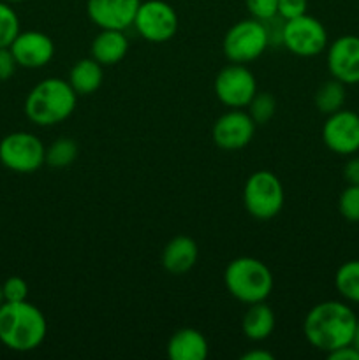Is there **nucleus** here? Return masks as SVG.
<instances>
[{"label": "nucleus", "instance_id": "33", "mask_svg": "<svg viewBox=\"0 0 359 360\" xmlns=\"http://www.w3.org/2000/svg\"><path fill=\"white\" fill-rule=\"evenodd\" d=\"M329 360H359V352L355 350L354 347L351 345H345V347L336 348V350L329 352L327 354Z\"/></svg>", "mask_w": 359, "mask_h": 360}, {"label": "nucleus", "instance_id": "29", "mask_svg": "<svg viewBox=\"0 0 359 360\" xmlns=\"http://www.w3.org/2000/svg\"><path fill=\"white\" fill-rule=\"evenodd\" d=\"M264 30H266V37H267V44L270 46H277L282 44L284 46V30H285V20L282 16H273L270 20H264Z\"/></svg>", "mask_w": 359, "mask_h": 360}, {"label": "nucleus", "instance_id": "37", "mask_svg": "<svg viewBox=\"0 0 359 360\" xmlns=\"http://www.w3.org/2000/svg\"><path fill=\"white\" fill-rule=\"evenodd\" d=\"M6 2H9V4H20V2H23V0H6Z\"/></svg>", "mask_w": 359, "mask_h": 360}, {"label": "nucleus", "instance_id": "32", "mask_svg": "<svg viewBox=\"0 0 359 360\" xmlns=\"http://www.w3.org/2000/svg\"><path fill=\"white\" fill-rule=\"evenodd\" d=\"M344 178L347 185H359V157L351 158L344 167Z\"/></svg>", "mask_w": 359, "mask_h": 360}, {"label": "nucleus", "instance_id": "35", "mask_svg": "<svg viewBox=\"0 0 359 360\" xmlns=\"http://www.w3.org/2000/svg\"><path fill=\"white\" fill-rule=\"evenodd\" d=\"M352 347L359 352V320H358V326H355V330H354V338H352Z\"/></svg>", "mask_w": 359, "mask_h": 360}, {"label": "nucleus", "instance_id": "24", "mask_svg": "<svg viewBox=\"0 0 359 360\" xmlns=\"http://www.w3.org/2000/svg\"><path fill=\"white\" fill-rule=\"evenodd\" d=\"M246 108H248L246 112H248L250 118L253 120V123H256V125H264V123L270 122L275 116V112H277V101H275L273 95L267 94V91H257Z\"/></svg>", "mask_w": 359, "mask_h": 360}, {"label": "nucleus", "instance_id": "27", "mask_svg": "<svg viewBox=\"0 0 359 360\" xmlns=\"http://www.w3.org/2000/svg\"><path fill=\"white\" fill-rule=\"evenodd\" d=\"M4 302H20L27 301L28 285L23 278L11 276L2 283Z\"/></svg>", "mask_w": 359, "mask_h": 360}, {"label": "nucleus", "instance_id": "22", "mask_svg": "<svg viewBox=\"0 0 359 360\" xmlns=\"http://www.w3.org/2000/svg\"><path fill=\"white\" fill-rule=\"evenodd\" d=\"M334 287L345 301L359 304V260H348L338 267Z\"/></svg>", "mask_w": 359, "mask_h": 360}, {"label": "nucleus", "instance_id": "19", "mask_svg": "<svg viewBox=\"0 0 359 360\" xmlns=\"http://www.w3.org/2000/svg\"><path fill=\"white\" fill-rule=\"evenodd\" d=\"M275 326H277V319L266 301L248 304V309L243 315L241 329L250 341L267 340L273 334Z\"/></svg>", "mask_w": 359, "mask_h": 360}, {"label": "nucleus", "instance_id": "3", "mask_svg": "<svg viewBox=\"0 0 359 360\" xmlns=\"http://www.w3.org/2000/svg\"><path fill=\"white\" fill-rule=\"evenodd\" d=\"M77 94L69 81L48 77L35 84L25 98V115L39 127H53L65 122L76 109Z\"/></svg>", "mask_w": 359, "mask_h": 360}, {"label": "nucleus", "instance_id": "4", "mask_svg": "<svg viewBox=\"0 0 359 360\" xmlns=\"http://www.w3.org/2000/svg\"><path fill=\"white\" fill-rule=\"evenodd\" d=\"M224 283L232 297L245 304H253L270 297L273 290V274L263 260L238 257L225 267Z\"/></svg>", "mask_w": 359, "mask_h": 360}, {"label": "nucleus", "instance_id": "36", "mask_svg": "<svg viewBox=\"0 0 359 360\" xmlns=\"http://www.w3.org/2000/svg\"><path fill=\"white\" fill-rule=\"evenodd\" d=\"M4 304V290H2V283H0V306Z\"/></svg>", "mask_w": 359, "mask_h": 360}, {"label": "nucleus", "instance_id": "23", "mask_svg": "<svg viewBox=\"0 0 359 360\" xmlns=\"http://www.w3.org/2000/svg\"><path fill=\"white\" fill-rule=\"evenodd\" d=\"M77 158V144L73 139H56L46 148V164L53 169H65Z\"/></svg>", "mask_w": 359, "mask_h": 360}, {"label": "nucleus", "instance_id": "21", "mask_svg": "<svg viewBox=\"0 0 359 360\" xmlns=\"http://www.w3.org/2000/svg\"><path fill=\"white\" fill-rule=\"evenodd\" d=\"M345 98H347L345 84L333 77V79L326 81V83H322L317 88L313 102H315V108L320 112H324V115H333V112L344 109Z\"/></svg>", "mask_w": 359, "mask_h": 360}, {"label": "nucleus", "instance_id": "25", "mask_svg": "<svg viewBox=\"0 0 359 360\" xmlns=\"http://www.w3.org/2000/svg\"><path fill=\"white\" fill-rule=\"evenodd\" d=\"M20 18L9 2L0 0V48H9L20 34Z\"/></svg>", "mask_w": 359, "mask_h": 360}, {"label": "nucleus", "instance_id": "18", "mask_svg": "<svg viewBox=\"0 0 359 360\" xmlns=\"http://www.w3.org/2000/svg\"><path fill=\"white\" fill-rule=\"evenodd\" d=\"M129 51V39L123 30H106L102 28L92 41V58L97 60L101 65H115L125 58Z\"/></svg>", "mask_w": 359, "mask_h": 360}, {"label": "nucleus", "instance_id": "20", "mask_svg": "<svg viewBox=\"0 0 359 360\" xmlns=\"http://www.w3.org/2000/svg\"><path fill=\"white\" fill-rule=\"evenodd\" d=\"M104 72L102 65L94 58H81L73 65L69 74V84L77 95H90L101 88Z\"/></svg>", "mask_w": 359, "mask_h": 360}, {"label": "nucleus", "instance_id": "6", "mask_svg": "<svg viewBox=\"0 0 359 360\" xmlns=\"http://www.w3.org/2000/svg\"><path fill=\"white\" fill-rule=\"evenodd\" d=\"M0 164L13 172L30 174L46 164V146L30 132L7 134L0 141Z\"/></svg>", "mask_w": 359, "mask_h": 360}, {"label": "nucleus", "instance_id": "2", "mask_svg": "<svg viewBox=\"0 0 359 360\" xmlns=\"http://www.w3.org/2000/svg\"><path fill=\"white\" fill-rule=\"evenodd\" d=\"M48 322L41 309L28 301L0 306V343L18 354H27L42 345Z\"/></svg>", "mask_w": 359, "mask_h": 360}, {"label": "nucleus", "instance_id": "31", "mask_svg": "<svg viewBox=\"0 0 359 360\" xmlns=\"http://www.w3.org/2000/svg\"><path fill=\"white\" fill-rule=\"evenodd\" d=\"M18 69L16 58L9 48H0V81H7Z\"/></svg>", "mask_w": 359, "mask_h": 360}, {"label": "nucleus", "instance_id": "34", "mask_svg": "<svg viewBox=\"0 0 359 360\" xmlns=\"http://www.w3.org/2000/svg\"><path fill=\"white\" fill-rule=\"evenodd\" d=\"M273 354L266 350H260V348H256V350H250L243 355L241 360H273Z\"/></svg>", "mask_w": 359, "mask_h": 360}, {"label": "nucleus", "instance_id": "30", "mask_svg": "<svg viewBox=\"0 0 359 360\" xmlns=\"http://www.w3.org/2000/svg\"><path fill=\"white\" fill-rule=\"evenodd\" d=\"M308 0H278V16L284 20H292L306 14Z\"/></svg>", "mask_w": 359, "mask_h": 360}, {"label": "nucleus", "instance_id": "12", "mask_svg": "<svg viewBox=\"0 0 359 360\" xmlns=\"http://www.w3.org/2000/svg\"><path fill=\"white\" fill-rule=\"evenodd\" d=\"M327 70L340 83L359 84V35H341L327 48Z\"/></svg>", "mask_w": 359, "mask_h": 360}, {"label": "nucleus", "instance_id": "16", "mask_svg": "<svg viewBox=\"0 0 359 360\" xmlns=\"http://www.w3.org/2000/svg\"><path fill=\"white\" fill-rule=\"evenodd\" d=\"M197 250L196 241L189 236H176L162 250V266L171 274H185L196 266Z\"/></svg>", "mask_w": 359, "mask_h": 360}, {"label": "nucleus", "instance_id": "11", "mask_svg": "<svg viewBox=\"0 0 359 360\" xmlns=\"http://www.w3.org/2000/svg\"><path fill=\"white\" fill-rule=\"evenodd\" d=\"M322 141L326 148L341 157L359 151V115L348 109L327 115L322 125Z\"/></svg>", "mask_w": 359, "mask_h": 360}, {"label": "nucleus", "instance_id": "28", "mask_svg": "<svg viewBox=\"0 0 359 360\" xmlns=\"http://www.w3.org/2000/svg\"><path fill=\"white\" fill-rule=\"evenodd\" d=\"M246 9L256 20L264 21L278 14V0H245Z\"/></svg>", "mask_w": 359, "mask_h": 360}, {"label": "nucleus", "instance_id": "5", "mask_svg": "<svg viewBox=\"0 0 359 360\" xmlns=\"http://www.w3.org/2000/svg\"><path fill=\"white\" fill-rule=\"evenodd\" d=\"M285 193L282 181L271 171H257L248 176L243 188L245 210L257 220H271L284 207Z\"/></svg>", "mask_w": 359, "mask_h": 360}, {"label": "nucleus", "instance_id": "7", "mask_svg": "<svg viewBox=\"0 0 359 360\" xmlns=\"http://www.w3.org/2000/svg\"><path fill=\"white\" fill-rule=\"evenodd\" d=\"M266 30L263 21L250 18L232 25L222 41L224 55L232 63H250L259 58L267 48Z\"/></svg>", "mask_w": 359, "mask_h": 360}, {"label": "nucleus", "instance_id": "8", "mask_svg": "<svg viewBox=\"0 0 359 360\" xmlns=\"http://www.w3.org/2000/svg\"><path fill=\"white\" fill-rule=\"evenodd\" d=\"M178 25V14L171 4L164 0H146L141 2L132 27H136L144 41L162 44L175 37Z\"/></svg>", "mask_w": 359, "mask_h": 360}, {"label": "nucleus", "instance_id": "13", "mask_svg": "<svg viewBox=\"0 0 359 360\" xmlns=\"http://www.w3.org/2000/svg\"><path fill=\"white\" fill-rule=\"evenodd\" d=\"M256 123L248 112L241 109H231L222 115L213 125V141L220 150L238 151L252 141Z\"/></svg>", "mask_w": 359, "mask_h": 360}, {"label": "nucleus", "instance_id": "14", "mask_svg": "<svg viewBox=\"0 0 359 360\" xmlns=\"http://www.w3.org/2000/svg\"><path fill=\"white\" fill-rule=\"evenodd\" d=\"M139 6L141 0H87V14L101 30H127Z\"/></svg>", "mask_w": 359, "mask_h": 360}, {"label": "nucleus", "instance_id": "15", "mask_svg": "<svg viewBox=\"0 0 359 360\" xmlns=\"http://www.w3.org/2000/svg\"><path fill=\"white\" fill-rule=\"evenodd\" d=\"M9 49L16 58L18 67L23 69H41L48 65L55 55V44L51 37L39 30L20 32L11 42Z\"/></svg>", "mask_w": 359, "mask_h": 360}, {"label": "nucleus", "instance_id": "26", "mask_svg": "<svg viewBox=\"0 0 359 360\" xmlns=\"http://www.w3.org/2000/svg\"><path fill=\"white\" fill-rule=\"evenodd\" d=\"M338 211L351 224H359V185H347L338 199Z\"/></svg>", "mask_w": 359, "mask_h": 360}, {"label": "nucleus", "instance_id": "10", "mask_svg": "<svg viewBox=\"0 0 359 360\" xmlns=\"http://www.w3.org/2000/svg\"><path fill=\"white\" fill-rule=\"evenodd\" d=\"M213 88L222 104L231 109H241L246 108L257 94V81L252 70L243 63H232L217 74Z\"/></svg>", "mask_w": 359, "mask_h": 360}, {"label": "nucleus", "instance_id": "1", "mask_svg": "<svg viewBox=\"0 0 359 360\" xmlns=\"http://www.w3.org/2000/svg\"><path fill=\"white\" fill-rule=\"evenodd\" d=\"M358 320L354 309L345 302L324 301L306 313L303 333L313 348L329 354L352 343Z\"/></svg>", "mask_w": 359, "mask_h": 360}, {"label": "nucleus", "instance_id": "17", "mask_svg": "<svg viewBox=\"0 0 359 360\" xmlns=\"http://www.w3.org/2000/svg\"><path fill=\"white\" fill-rule=\"evenodd\" d=\"M208 341L203 333L192 327L178 329L168 343L171 360H204L208 357Z\"/></svg>", "mask_w": 359, "mask_h": 360}, {"label": "nucleus", "instance_id": "9", "mask_svg": "<svg viewBox=\"0 0 359 360\" xmlns=\"http://www.w3.org/2000/svg\"><path fill=\"white\" fill-rule=\"evenodd\" d=\"M284 46L292 55L301 58L320 55L327 46L326 27L310 14L285 20Z\"/></svg>", "mask_w": 359, "mask_h": 360}]
</instances>
